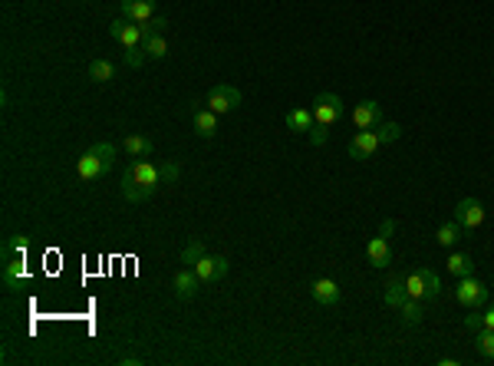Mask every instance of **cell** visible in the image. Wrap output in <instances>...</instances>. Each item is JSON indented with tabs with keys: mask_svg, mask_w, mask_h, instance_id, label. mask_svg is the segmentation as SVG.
<instances>
[{
	"mask_svg": "<svg viewBox=\"0 0 494 366\" xmlns=\"http://www.w3.org/2000/svg\"><path fill=\"white\" fill-rule=\"evenodd\" d=\"M461 234H465V228H461V224H458V222H445V224H438L435 241L442 244V248H455Z\"/></svg>",
	"mask_w": 494,
	"mask_h": 366,
	"instance_id": "44dd1931",
	"label": "cell"
},
{
	"mask_svg": "<svg viewBox=\"0 0 494 366\" xmlns=\"http://www.w3.org/2000/svg\"><path fill=\"white\" fill-rule=\"evenodd\" d=\"M326 132H330V129H323V125H314V129H310V142H314V145H323V142H326Z\"/></svg>",
	"mask_w": 494,
	"mask_h": 366,
	"instance_id": "d590c367",
	"label": "cell"
},
{
	"mask_svg": "<svg viewBox=\"0 0 494 366\" xmlns=\"http://www.w3.org/2000/svg\"><path fill=\"white\" fill-rule=\"evenodd\" d=\"M208 109L211 113H231V109H238L241 106V89L238 86H228V83H218V86H211L208 89Z\"/></svg>",
	"mask_w": 494,
	"mask_h": 366,
	"instance_id": "277c9868",
	"label": "cell"
},
{
	"mask_svg": "<svg viewBox=\"0 0 494 366\" xmlns=\"http://www.w3.org/2000/svg\"><path fill=\"white\" fill-rule=\"evenodd\" d=\"M228 270H231V261L221 258V254H205V258L195 264V274L201 278V284H214V280L228 278Z\"/></svg>",
	"mask_w": 494,
	"mask_h": 366,
	"instance_id": "52a82bcc",
	"label": "cell"
},
{
	"mask_svg": "<svg viewBox=\"0 0 494 366\" xmlns=\"http://www.w3.org/2000/svg\"><path fill=\"white\" fill-rule=\"evenodd\" d=\"M142 59H145V50L142 47L125 50V63H129V67H142Z\"/></svg>",
	"mask_w": 494,
	"mask_h": 366,
	"instance_id": "e575fe53",
	"label": "cell"
},
{
	"mask_svg": "<svg viewBox=\"0 0 494 366\" xmlns=\"http://www.w3.org/2000/svg\"><path fill=\"white\" fill-rule=\"evenodd\" d=\"M310 109H314V125L330 129V125L340 122V116H343V99L336 96V93H320Z\"/></svg>",
	"mask_w": 494,
	"mask_h": 366,
	"instance_id": "3957f363",
	"label": "cell"
},
{
	"mask_svg": "<svg viewBox=\"0 0 494 366\" xmlns=\"http://www.w3.org/2000/svg\"><path fill=\"white\" fill-rule=\"evenodd\" d=\"M310 297L316 300V304H323V307H333V304H340V284L333 278H316L314 284H310Z\"/></svg>",
	"mask_w": 494,
	"mask_h": 366,
	"instance_id": "8fae6325",
	"label": "cell"
},
{
	"mask_svg": "<svg viewBox=\"0 0 494 366\" xmlns=\"http://www.w3.org/2000/svg\"><path fill=\"white\" fill-rule=\"evenodd\" d=\"M159 185H162L159 165L139 159V162H132L122 175V198L125 202H132V205H139V202H145V198H152V195L159 192Z\"/></svg>",
	"mask_w": 494,
	"mask_h": 366,
	"instance_id": "6da1fadb",
	"label": "cell"
},
{
	"mask_svg": "<svg viewBox=\"0 0 494 366\" xmlns=\"http://www.w3.org/2000/svg\"><path fill=\"white\" fill-rule=\"evenodd\" d=\"M458 363H461L458 357H442V360H438V366H458Z\"/></svg>",
	"mask_w": 494,
	"mask_h": 366,
	"instance_id": "f35d334b",
	"label": "cell"
},
{
	"mask_svg": "<svg viewBox=\"0 0 494 366\" xmlns=\"http://www.w3.org/2000/svg\"><path fill=\"white\" fill-rule=\"evenodd\" d=\"M139 27H142V37H165L168 20H165V17H152V20H145V23H139Z\"/></svg>",
	"mask_w": 494,
	"mask_h": 366,
	"instance_id": "f1b7e54d",
	"label": "cell"
},
{
	"mask_svg": "<svg viewBox=\"0 0 494 366\" xmlns=\"http://www.w3.org/2000/svg\"><path fill=\"white\" fill-rule=\"evenodd\" d=\"M122 149L132 155V159H149V155H152V139L132 132V135H125L122 139Z\"/></svg>",
	"mask_w": 494,
	"mask_h": 366,
	"instance_id": "ac0fdd59",
	"label": "cell"
},
{
	"mask_svg": "<svg viewBox=\"0 0 494 366\" xmlns=\"http://www.w3.org/2000/svg\"><path fill=\"white\" fill-rule=\"evenodd\" d=\"M119 363H122V366H139V363H142V360H139V357H122V360H119Z\"/></svg>",
	"mask_w": 494,
	"mask_h": 366,
	"instance_id": "ab89813d",
	"label": "cell"
},
{
	"mask_svg": "<svg viewBox=\"0 0 494 366\" xmlns=\"http://www.w3.org/2000/svg\"><path fill=\"white\" fill-rule=\"evenodd\" d=\"M399 314H402V324H406V327H418V324H422V300L409 297L399 307Z\"/></svg>",
	"mask_w": 494,
	"mask_h": 366,
	"instance_id": "d4e9b609",
	"label": "cell"
},
{
	"mask_svg": "<svg viewBox=\"0 0 494 366\" xmlns=\"http://www.w3.org/2000/svg\"><path fill=\"white\" fill-rule=\"evenodd\" d=\"M406 290H409V297H415V300H425V270L422 268H415L406 278Z\"/></svg>",
	"mask_w": 494,
	"mask_h": 366,
	"instance_id": "4316f807",
	"label": "cell"
},
{
	"mask_svg": "<svg viewBox=\"0 0 494 366\" xmlns=\"http://www.w3.org/2000/svg\"><path fill=\"white\" fill-rule=\"evenodd\" d=\"M125 20H132V23H145V20L155 17V0H122L119 4Z\"/></svg>",
	"mask_w": 494,
	"mask_h": 366,
	"instance_id": "9a60e30c",
	"label": "cell"
},
{
	"mask_svg": "<svg viewBox=\"0 0 494 366\" xmlns=\"http://www.w3.org/2000/svg\"><path fill=\"white\" fill-rule=\"evenodd\" d=\"M448 274H455V278H468V274H475V261H471V254H465V251H455L452 258L445 261Z\"/></svg>",
	"mask_w": 494,
	"mask_h": 366,
	"instance_id": "ffe728a7",
	"label": "cell"
},
{
	"mask_svg": "<svg viewBox=\"0 0 494 366\" xmlns=\"http://www.w3.org/2000/svg\"><path fill=\"white\" fill-rule=\"evenodd\" d=\"M142 50H145V57L149 59H165L168 57V40L165 37H145Z\"/></svg>",
	"mask_w": 494,
	"mask_h": 366,
	"instance_id": "484cf974",
	"label": "cell"
},
{
	"mask_svg": "<svg viewBox=\"0 0 494 366\" xmlns=\"http://www.w3.org/2000/svg\"><path fill=\"white\" fill-rule=\"evenodd\" d=\"M455 222L465 228V231H475V228H481L485 224V205L478 202V198H461V202L455 205Z\"/></svg>",
	"mask_w": 494,
	"mask_h": 366,
	"instance_id": "5b68a950",
	"label": "cell"
},
{
	"mask_svg": "<svg viewBox=\"0 0 494 366\" xmlns=\"http://www.w3.org/2000/svg\"><path fill=\"white\" fill-rule=\"evenodd\" d=\"M481 320H485V327H488V330H494V304L485 310V314H481Z\"/></svg>",
	"mask_w": 494,
	"mask_h": 366,
	"instance_id": "74e56055",
	"label": "cell"
},
{
	"mask_svg": "<svg viewBox=\"0 0 494 366\" xmlns=\"http://www.w3.org/2000/svg\"><path fill=\"white\" fill-rule=\"evenodd\" d=\"M392 231H396V222H392V218H386V222L379 224V234H382V238H392Z\"/></svg>",
	"mask_w": 494,
	"mask_h": 366,
	"instance_id": "8d00e7d4",
	"label": "cell"
},
{
	"mask_svg": "<svg viewBox=\"0 0 494 366\" xmlns=\"http://www.w3.org/2000/svg\"><path fill=\"white\" fill-rule=\"evenodd\" d=\"M290 132H310L314 129V109H290L284 116Z\"/></svg>",
	"mask_w": 494,
	"mask_h": 366,
	"instance_id": "d6986e66",
	"label": "cell"
},
{
	"mask_svg": "<svg viewBox=\"0 0 494 366\" xmlns=\"http://www.w3.org/2000/svg\"><path fill=\"white\" fill-rule=\"evenodd\" d=\"M422 270H425V300H435L442 294V280H438V274L432 268H422Z\"/></svg>",
	"mask_w": 494,
	"mask_h": 366,
	"instance_id": "f546056e",
	"label": "cell"
},
{
	"mask_svg": "<svg viewBox=\"0 0 494 366\" xmlns=\"http://www.w3.org/2000/svg\"><path fill=\"white\" fill-rule=\"evenodd\" d=\"M352 122H356V129H376L382 122V106L376 99H362L360 106L352 109Z\"/></svg>",
	"mask_w": 494,
	"mask_h": 366,
	"instance_id": "30bf717a",
	"label": "cell"
},
{
	"mask_svg": "<svg viewBox=\"0 0 494 366\" xmlns=\"http://www.w3.org/2000/svg\"><path fill=\"white\" fill-rule=\"evenodd\" d=\"M93 152L99 155V159H103V165H105V168H113V162H115V152H119V149H115L113 142H96V145H93Z\"/></svg>",
	"mask_w": 494,
	"mask_h": 366,
	"instance_id": "1f68e13d",
	"label": "cell"
},
{
	"mask_svg": "<svg viewBox=\"0 0 494 366\" xmlns=\"http://www.w3.org/2000/svg\"><path fill=\"white\" fill-rule=\"evenodd\" d=\"M376 132H379L382 142H396V139L402 135V125L399 122H386V119H382V122L376 125Z\"/></svg>",
	"mask_w": 494,
	"mask_h": 366,
	"instance_id": "4dcf8cb0",
	"label": "cell"
},
{
	"mask_svg": "<svg viewBox=\"0 0 494 366\" xmlns=\"http://www.w3.org/2000/svg\"><path fill=\"white\" fill-rule=\"evenodd\" d=\"M191 122H195V132L201 139H211V135L218 132V113H211L208 106H198L191 113Z\"/></svg>",
	"mask_w": 494,
	"mask_h": 366,
	"instance_id": "2e32d148",
	"label": "cell"
},
{
	"mask_svg": "<svg viewBox=\"0 0 494 366\" xmlns=\"http://www.w3.org/2000/svg\"><path fill=\"white\" fill-rule=\"evenodd\" d=\"M465 327L471 330V333H478V330H485V320H481V314H478L475 307H468V317H465Z\"/></svg>",
	"mask_w": 494,
	"mask_h": 366,
	"instance_id": "836d02e7",
	"label": "cell"
},
{
	"mask_svg": "<svg viewBox=\"0 0 494 366\" xmlns=\"http://www.w3.org/2000/svg\"><path fill=\"white\" fill-rule=\"evenodd\" d=\"M105 172H109V168H105L103 159H99L93 149H89V152H83L76 159V175L83 178V182H96V178H103Z\"/></svg>",
	"mask_w": 494,
	"mask_h": 366,
	"instance_id": "7c38bea8",
	"label": "cell"
},
{
	"mask_svg": "<svg viewBox=\"0 0 494 366\" xmlns=\"http://www.w3.org/2000/svg\"><path fill=\"white\" fill-rule=\"evenodd\" d=\"M488 284L485 280H478L475 274H468V278H458V287H455V300L461 307H481L488 304Z\"/></svg>",
	"mask_w": 494,
	"mask_h": 366,
	"instance_id": "7a4b0ae2",
	"label": "cell"
},
{
	"mask_svg": "<svg viewBox=\"0 0 494 366\" xmlns=\"http://www.w3.org/2000/svg\"><path fill=\"white\" fill-rule=\"evenodd\" d=\"M171 287H175V297L178 300H195L201 290V278L195 274V268H178L175 280H171Z\"/></svg>",
	"mask_w": 494,
	"mask_h": 366,
	"instance_id": "9c48e42d",
	"label": "cell"
},
{
	"mask_svg": "<svg viewBox=\"0 0 494 366\" xmlns=\"http://www.w3.org/2000/svg\"><path fill=\"white\" fill-rule=\"evenodd\" d=\"M30 251V238L27 234H10L4 241V258H23Z\"/></svg>",
	"mask_w": 494,
	"mask_h": 366,
	"instance_id": "cb8c5ba5",
	"label": "cell"
},
{
	"mask_svg": "<svg viewBox=\"0 0 494 366\" xmlns=\"http://www.w3.org/2000/svg\"><path fill=\"white\" fill-rule=\"evenodd\" d=\"M205 254H208V251H205V241H201V238H191V241L181 248L178 264H185V268H195V264H198Z\"/></svg>",
	"mask_w": 494,
	"mask_h": 366,
	"instance_id": "7402d4cb",
	"label": "cell"
},
{
	"mask_svg": "<svg viewBox=\"0 0 494 366\" xmlns=\"http://www.w3.org/2000/svg\"><path fill=\"white\" fill-rule=\"evenodd\" d=\"M406 300H409V290H406V278L392 274V278L386 280V287H382V304H386V307H392V310H399Z\"/></svg>",
	"mask_w": 494,
	"mask_h": 366,
	"instance_id": "4fadbf2b",
	"label": "cell"
},
{
	"mask_svg": "<svg viewBox=\"0 0 494 366\" xmlns=\"http://www.w3.org/2000/svg\"><path fill=\"white\" fill-rule=\"evenodd\" d=\"M475 347H478V353L481 357H488V360H494V330H478V337H475Z\"/></svg>",
	"mask_w": 494,
	"mask_h": 366,
	"instance_id": "83f0119b",
	"label": "cell"
},
{
	"mask_svg": "<svg viewBox=\"0 0 494 366\" xmlns=\"http://www.w3.org/2000/svg\"><path fill=\"white\" fill-rule=\"evenodd\" d=\"M86 76L93 79V83H109V79H115V63H109V59H93L89 69H86Z\"/></svg>",
	"mask_w": 494,
	"mask_h": 366,
	"instance_id": "603a6c76",
	"label": "cell"
},
{
	"mask_svg": "<svg viewBox=\"0 0 494 366\" xmlns=\"http://www.w3.org/2000/svg\"><path fill=\"white\" fill-rule=\"evenodd\" d=\"M109 33H113V40L119 43V47H125V50H135V47H142V27L139 23H132V20H125V17H119V20H113L109 23Z\"/></svg>",
	"mask_w": 494,
	"mask_h": 366,
	"instance_id": "8992f818",
	"label": "cell"
},
{
	"mask_svg": "<svg viewBox=\"0 0 494 366\" xmlns=\"http://www.w3.org/2000/svg\"><path fill=\"white\" fill-rule=\"evenodd\" d=\"M382 145L379 132H372V129H360V132L350 139V159H356V162H362V159H369V155H376V149Z\"/></svg>",
	"mask_w": 494,
	"mask_h": 366,
	"instance_id": "ba28073f",
	"label": "cell"
},
{
	"mask_svg": "<svg viewBox=\"0 0 494 366\" xmlns=\"http://www.w3.org/2000/svg\"><path fill=\"white\" fill-rule=\"evenodd\" d=\"M27 280H30L27 261L23 258H7V264H4V287L20 290V284H27Z\"/></svg>",
	"mask_w": 494,
	"mask_h": 366,
	"instance_id": "5bb4252c",
	"label": "cell"
},
{
	"mask_svg": "<svg viewBox=\"0 0 494 366\" xmlns=\"http://www.w3.org/2000/svg\"><path fill=\"white\" fill-rule=\"evenodd\" d=\"M159 172H162V185H168V182H178L181 165H175V162H162V165H159Z\"/></svg>",
	"mask_w": 494,
	"mask_h": 366,
	"instance_id": "d6a6232c",
	"label": "cell"
},
{
	"mask_svg": "<svg viewBox=\"0 0 494 366\" xmlns=\"http://www.w3.org/2000/svg\"><path fill=\"white\" fill-rule=\"evenodd\" d=\"M366 261H369L372 268H389L392 261V251H389V238H372L369 244H366Z\"/></svg>",
	"mask_w": 494,
	"mask_h": 366,
	"instance_id": "e0dca14e",
	"label": "cell"
}]
</instances>
